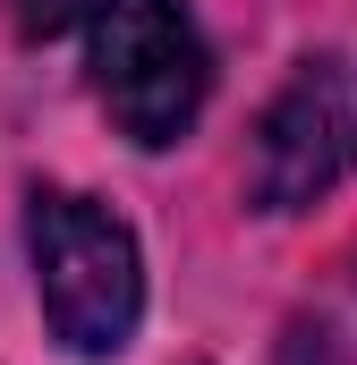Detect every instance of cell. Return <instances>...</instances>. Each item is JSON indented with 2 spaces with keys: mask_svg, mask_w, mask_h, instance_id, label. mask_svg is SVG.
Here are the masks:
<instances>
[{
  "mask_svg": "<svg viewBox=\"0 0 357 365\" xmlns=\"http://www.w3.org/2000/svg\"><path fill=\"white\" fill-rule=\"evenodd\" d=\"M26 255L43 323L69 357H119L145 314V255L136 230L77 187H34L26 195Z\"/></svg>",
  "mask_w": 357,
  "mask_h": 365,
  "instance_id": "1",
  "label": "cell"
},
{
  "mask_svg": "<svg viewBox=\"0 0 357 365\" xmlns=\"http://www.w3.org/2000/svg\"><path fill=\"white\" fill-rule=\"evenodd\" d=\"M86 51H94V93L128 145L171 153L204 119L213 51H204L187 0H102L86 26Z\"/></svg>",
  "mask_w": 357,
  "mask_h": 365,
  "instance_id": "2",
  "label": "cell"
},
{
  "mask_svg": "<svg viewBox=\"0 0 357 365\" xmlns=\"http://www.w3.org/2000/svg\"><path fill=\"white\" fill-rule=\"evenodd\" d=\"M357 170V60L306 51L289 86L264 102L247 145V204L256 212H315Z\"/></svg>",
  "mask_w": 357,
  "mask_h": 365,
  "instance_id": "3",
  "label": "cell"
},
{
  "mask_svg": "<svg viewBox=\"0 0 357 365\" xmlns=\"http://www.w3.org/2000/svg\"><path fill=\"white\" fill-rule=\"evenodd\" d=\"M94 9H102V0H17V26L51 43V34H69V26H94Z\"/></svg>",
  "mask_w": 357,
  "mask_h": 365,
  "instance_id": "4",
  "label": "cell"
}]
</instances>
